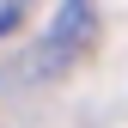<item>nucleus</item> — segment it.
Returning a JSON list of instances; mask_svg holds the SVG:
<instances>
[{
    "label": "nucleus",
    "instance_id": "f03ea898",
    "mask_svg": "<svg viewBox=\"0 0 128 128\" xmlns=\"http://www.w3.org/2000/svg\"><path fill=\"white\" fill-rule=\"evenodd\" d=\"M18 6H24V0H0V30H12V18H18Z\"/></svg>",
    "mask_w": 128,
    "mask_h": 128
},
{
    "label": "nucleus",
    "instance_id": "f257e3e1",
    "mask_svg": "<svg viewBox=\"0 0 128 128\" xmlns=\"http://www.w3.org/2000/svg\"><path fill=\"white\" fill-rule=\"evenodd\" d=\"M92 37H98V0H61L55 24L43 30V73H55L73 55H86Z\"/></svg>",
    "mask_w": 128,
    "mask_h": 128
}]
</instances>
